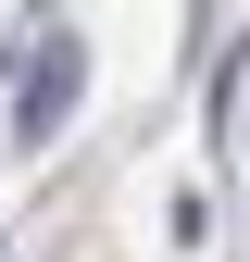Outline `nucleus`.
I'll use <instances>...</instances> for the list:
<instances>
[{
  "label": "nucleus",
  "instance_id": "obj_1",
  "mask_svg": "<svg viewBox=\"0 0 250 262\" xmlns=\"http://www.w3.org/2000/svg\"><path fill=\"white\" fill-rule=\"evenodd\" d=\"M75 100H88V38H75V25H50V38L25 50V100H13V138H25V150H50L62 125H75Z\"/></svg>",
  "mask_w": 250,
  "mask_h": 262
}]
</instances>
